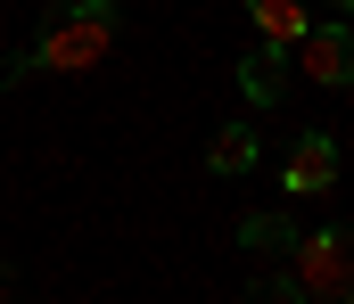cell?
Wrapping results in <instances>:
<instances>
[{
  "label": "cell",
  "instance_id": "cell-1",
  "mask_svg": "<svg viewBox=\"0 0 354 304\" xmlns=\"http://www.w3.org/2000/svg\"><path fill=\"white\" fill-rule=\"evenodd\" d=\"M115 33H124V0H58L41 17V33L0 66V91H17L33 74H91V66H107Z\"/></svg>",
  "mask_w": 354,
  "mask_h": 304
},
{
  "label": "cell",
  "instance_id": "cell-2",
  "mask_svg": "<svg viewBox=\"0 0 354 304\" xmlns=\"http://www.w3.org/2000/svg\"><path fill=\"white\" fill-rule=\"evenodd\" d=\"M288 272H297L305 304H354V222L297 230V247H288Z\"/></svg>",
  "mask_w": 354,
  "mask_h": 304
},
{
  "label": "cell",
  "instance_id": "cell-3",
  "mask_svg": "<svg viewBox=\"0 0 354 304\" xmlns=\"http://www.w3.org/2000/svg\"><path fill=\"white\" fill-rule=\"evenodd\" d=\"M297 66L322 83V91H354V17H330V25H305L297 41Z\"/></svg>",
  "mask_w": 354,
  "mask_h": 304
},
{
  "label": "cell",
  "instance_id": "cell-4",
  "mask_svg": "<svg viewBox=\"0 0 354 304\" xmlns=\"http://www.w3.org/2000/svg\"><path fill=\"white\" fill-rule=\"evenodd\" d=\"M330 181H338V140L330 132H297L288 156H280V190L288 198H330Z\"/></svg>",
  "mask_w": 354,
  "mask_h": 304
},
{
  "label": "cell",
  "instance_id": "cell-5",
  "mask_svg": "<svg viewBox=\"0 0 354 304\" xmlns=\"http://www.w3.org/2000/svg\"><path fill=\"white\" fill-rule=\"evenodd\" d=\"M280 91H288V41L248 50V58H239V99L248 107H280Z\"/></svg>",
  "mask_w": 354,
  "mask_h": 304
},
{
  "label": "cell",
  "instance_id": "cell-6",
  "mask_svg": "<svg viewBox=\"0 0 354 304\" xmlns=\"http://www.w3.org/2000/svg\"><path fill=\"white\" fill-rule=\"evenodd\" d=\"M256 165H264L256 123H223V132L206 140V173H214V181H239V173H256Z\"/></svg>",
  "mask_w": 354,
  "mask_h": 304
},
{
  "label": "cell",
  "instance_id": "cell-7",
  "mask_svg": "<svg viewBox=\"0 0 354 304\" xmlns=\"http://www.w3.org/2000/svg\"><path fill=\"white\" fill-rule=\"evenodd\" d=\"M248 25H256L264 41H297V33L313 25V0H248Z\"/></svg>",
  "mask_w": 354,
  "mask_h": 304
},
{
  "label": "cell",
  "instance_id": "cell-8",
  "mask_svg": "<svg viewBox=\"0 0 354 304\" xmlns=\"http://www.w3.org/2000/svg\"><path fill=\"white\" fill-rule=\"evenodd\" d=\"M239 247H256L264 263H288V247H297V222H288V214H248V222H239Z\"/></svg>",
  "mask_w": 354,
  "mask_h": 304
},
{
  "label": "cell",
  "instance_id": "cell-9",
  "mask_svg": "<svg viewBox=\"0 0 354 304\" xmlns=\"http://www.w3.org/2000/svg\"><path fill=\"white\" fill-rule=\"evenodd\" d=\"M8 288H17V272H8V263H0V296H8Z\"/></svg>",
  "mask_w": 354,
  "mask_h": 304
},
{
  "label": "cell",
  "instance_id": "cell-10",
  "mask_svg": "<svg viewBox=\"0 0 354 304\" xmlns=\"http://www.w3.org/2000/svg\"><path fill=\"white\" fill-rule=\"evenodd\" d=\"M330 17H354V0H330Z\"/></svg>",
  "mask_w": 354,
  "mask_h": 304
}]
</instances>
